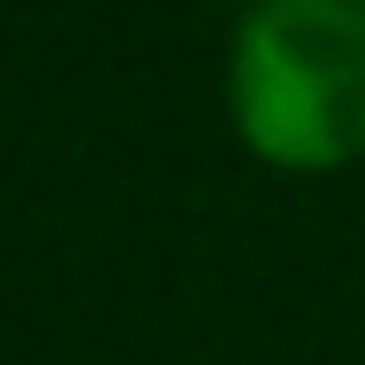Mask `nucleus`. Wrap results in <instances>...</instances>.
<instances>
[{
  "label": "nucleus",
  "instance_id": "1",
  "mask_svg": "<svg viewBox=\"0 0 365 365\" xmlns=\"http://www.w3.org/2000/svg\"><path fill=\"white\" fill-rule=\"evenodd\" d=\"M222 115L237 150L279 179L365 165V0H244L222 43Z\"/></svg>",
  "mask_w": 365,
  "mask_h": 365
}]
</instances>
